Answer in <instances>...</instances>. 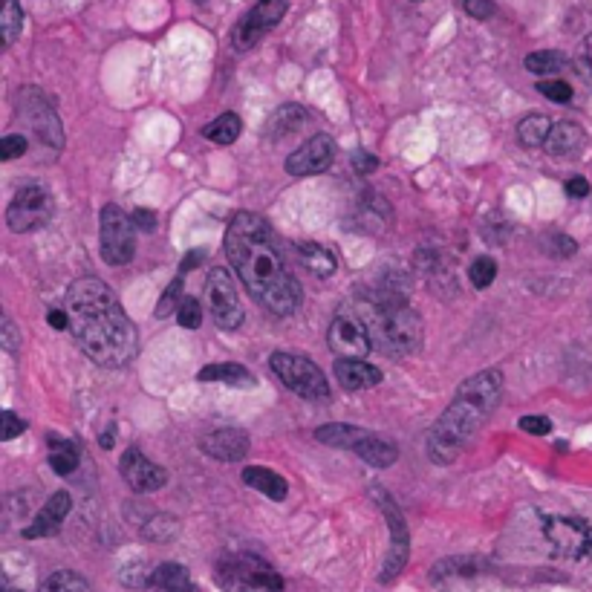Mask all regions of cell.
<instances>
[{"label":"cell","instance_id":"cell-1","mask_svg":"<svg viewBox=\"0 0 592 592\" xmlns=\"http://www.w3.org/2000/svg\"><path fill=\"white\" fill-rule=\"evenodd\" d=\"M223 243L240 281L272 315H292L301 307V286L286 269L275 234L260 214H234Z\"/></svg>","mask_w":592,"mask_h":592},{"label":"cell","instance_id":"cell-17","mask_svg":"<svg viewBox=\"0 0 592 592\" xmlns=\"http://www.w3.org/2000/svg\"><path fill=\"white\" fill-rule=\"evenodd\" d=\"M70 509H73V497H70L67 491H55L50 500H47V506H44V509L38 512V517L24 529L26 541H38V538H50V535H55V532L61 529V523L70 515Z\"/></svg>","mask_w":592,"mask_h":592},{"label":"cell","instance_id":"cell-44","mask_svg":"<svg viewBox=\"0 0 592 592\" xmlns=\"http://www.w3.org/2000/svg\"><path fill=\"white\" fill-rule=\"evenodd\" d=\"M575 64H578L575 70L592 84V35L581 44V52H578V61H575Z\"/></svg>","mask_w":592,"mask_h":592},{"label":"cell","instance_id":"cell-50","mask_svg":"<svg viewBox=\"0 0 592 592\" xmlns=\"http://www.w3.org/2000/svg\"><path fill=\"white\" fill-rule=\"evenodd\" d=\"M50 324L55 327V330H64V327H70V315H67V312H61V309H52Z\"/></svg>","mask_w":592,"mask_h":592},{"label":"cell","instance_id":"cell-42","mask_svg":"<svg viewBox=\"0 0 592 592\" xmlns=\"http://www.w3.org/2000/svg\"><path fill=\"white\" fill-rule=\"evenodd\" d=\"M0 419H3V431H0V439H6V442H9V439L21 437V434L26 431L24 419H18V416H15L12 411H3V416H0Z\"/></svg>","mask_w":592,"mask_h":592},{"label":"cell","instance_id":"cell-41","mask_svg":"<svg viewBox=\"0 0 592 592\" xmlns=\"http://www.w3.org/2000/svg\"><path fill=\"white\" fill-rule=\"evenodd\" d=\"M520 431H526L532 437H546L552 431V422L546 416H523L520 419Z\"/></svg>","mask_w":592,"mask_h":592},{"label":"cell","instance_id":"cell-30","mask_svg":"<svg viewBox=\"0 0 592 592\" xmlns=\"http://www.w3.org/2000/svg\"><path fill=\"white\" fill-rule=\"evenodd\" d=\"M301 260H304V266H307L312 275H318V278H330L335 272V258L330 249H324V246H315V243H304L301 246Z\"/></svg>","mask_w":592,"mask_h":592},{"label":"cell","instance_id":"cell-35","mask_svg":"<svg viewBox=\"0 0 592 592\" xmlns=\"http://www.w3.org/2000/svg\"><path fill=\"white\" fill-rule=\"evenodd\" d=\"M543 252L549 258H572L578 252V243L567 234H546L543 237Z\"/></svg>","mask_w":592,"mask_h":592},{"label":"cell","instance_id":"cell-9","mask_svg":"<svg viewBox=\"0 0 592 592\" xmlns=\"http://www.w3.org/2000/svg\"><path fill=\"white\" fill-rule=\"evenodd\" d=\"M286 9H289V0H258V3L237 21V26H234V50L246 52L252 50L255 44H260L275 26L284 21Z\"/></svg>","mask_w":592,"mask_h":592},{"label":"cell","instance_id":"cell-23","mask_svg":"<svg viewBox=\"0 0 592 592\" xmlns=\"http://www.w3.org/2000/svg\"><path fill=\"white\" fill-rule=\"evenodd\" d=\"M370 431H364L359 425H341V422H333V425H321L315 431V439L330 445V448H341V451H356L361 445V439L367 437Z\"/></svg>","mask_w":592,"mask_h":592},{"label":"cell","instance_id":"cell-27","mask_svg":"<svg viewBox=\"0 0 592 592\" xmlns=\"http://www.w3.org/2000/svg\"><path fill=\"white\" fill-rule=\"evenodd\" d=\"M151 587L159 592H197V584L191 581V572L180 564H162L154 569Z\"/></svg>","mask_w":592,"mask_h":592},{"label":"cell","instance_id":"cell-16","mask_svg":"<svg viewBox=\"0 0 592 592\" xmlns=\"http://www.w3.org/2000/svg\"><path fill=\"white\" fill-rule=\"evenodd\" d=\"M119 471L125 477L130 489L139 491V494H151V491H159L165 483H168V471L162 465L151 463L139 448H128L119 460Z\"/></svg>","mask_w":592,"mask_h":592},{"label":"cell","instance_id":"cell-19","mask_svg":"<svg viewBox=\"0 0 592 592\" xmlns=\"http://www.w3.org/2000/svg\"><path fill=\"white\" fill-rule=\"evenodd\" d=\"M335 379L344 390H364L382 382V370L367 364L364 359H338L335 361Z\"/></svg>","mask_w":592,"mask_h":592},{"label":"cell","instance_id":"cell-4","mask_svg":"<svg viewBox=\"0 0 592 592\" xmlns=\"http://www.w3.org/2000/svg\"><path fill=\"white\" fill-rule=\"evenodd\" d=\"M359 318L370 333L373 350L385 356H411L422 347V318L396 292L367 298Z\"/></svg>","mask_w":592,"mask_h":592},{"label":"cell","instance_id":"cell-25","mask_svg":"<svg viewBox=\"0 0 592 592\" xmlns=\"http://www.w3.org/2000/svg\"><path fill=\"white\" fill-rule=\"evenodd\" d=\"M304 122H307V107H301V104H284L266 122V133L272 139H286V136H292L295 130L301 128Z\"/></svg>","mask_w":592,"mask_h":592},{"label":"cell","instance_id":"cell-43","mask_svg":"<svg viewBox=\"0 0 592 592\" xmlns=\"http://www.w3.org/2000/svg\"><path fill=\"white\" fill-rule=\"evenodd\" d=\"M463 9L477 21H486V18L494 15V3L491 0H463Z\"/></svg>","mask_w":592,"mask_h":592},{"label":"cell","instance_id":"cell-21","mask_svg":"<svg viewBox=\"0 0 592 592\" xmlns=\"http://www.w3.org/2000/svg\"><path fill=\"white\" fill-rule=\"evenodd\" d=\"M243 483H246L249 489L266 494L269 500H286V494H289V486H286L284 477H281L278 471H272V468H263V465H249V468H243Z\"/></svg>","mask_w":592,"mask_h":592},{"label":"cell","instance_id":"cell-40","mask_svg":"<svg viewBox=\"0 0 592 592\" xmlns=\"http://www.w3.org/2000/svg\"><path fill=\"white\" fill-rule=\"evenodd\" d=\"M26 148H29L26 136H21V133H9V136H3V142H0V159H3V162H12V159L24 156Z\"/></svg>","mask_w":592,"mask_h":592},{"label":"cell","instance_id":"cell-10","mask_svg":"<svg viewBox=\"0 0 592 592\" xmlns=\"http://www.w3.org/2000/svg\"><path fill=\"white\" fill-rule=\"evenodd\" d=\"M136 252V226L119 206L102 208V258L110 266H125Z\"/></svg>","mask_w":592,"mask_h":592},{"label":"cell","instance_id":"cell-45","mask_svg":"<svg viewBox=\"0 0 592 592\" xmlns=\"http://www.w3.org/2000/svg\"><path fill=\"white\" fill-rule=\"evenodd\" d=\"M130 220H133V226H136L139 232H154L156 229V214L154 211H148V208H136V211L130 214Z\"/></svg>","mask_w":592,"mask_h":592},{"label":"cell","instance_id":"cell-33","mask_svg":"<svg viewBox=\"0 0 592 592\" xmlns=\"http://www.w3.org/2000/svg\"><path fill=\"white\" fill-rule=\"evenodd\" d=\"M0 29H3V44H15V38L24 29V9L18 0H3V12H0Z\"/></svg>","mask_w":592,"mask_h":592},{"label":"cell","instance_id":"cell-49","mask_svg":"<svg viewBox=\"0 0 592 592\" xmlns=\"http://www.w3.org/2000/svg\"><path fill=\"white\" fill-rule=\"evenodd\" d=\"M203 260H206V252H203V249H194V252L180 263V275H188V272H191L194 266H200Z\"/></svg>","mask_w":592,"mask_h":592},{"label":"cell","instance_id":"cell-24","mask_svg":"<svg viewBox=\"0 0 592 592\" xmlns=\"http://www.w3.org/2000/svg\"><path fill=\"white\" fill-rule=\"evenodd\" d=\"M353 454H359L361 463L373 465V468H387V465H393L399 460V448L393 442L379 437V434H367Z\"/></svg>","mask_w":592,"mask_h":592},{"label":"cell","instance_id":"cell-51","mask_svg":"<svg viewBox=\"0 0 592 592\" xmlns=\"http://www.w3.org/2000/svg\"><path fill=\"white\" fill-rule=\"evenodd\" d=\"M113 431H116V425H110L102 434V448H113Z\"/></svg>","mask_w":592,"mask_h":592},{"label":"cell","instance_id":"cell-47","mask_svg":"<svg viewBox=\"0 0 592 592\" xmlns=\"http://www.w3.org/2000/svg\"><path fill=\"white\" fill-rule=\"evenodd\" d=\"M0 341H3V347L9 350V353H15L18 350V344H21V338H18V330H15V324L6 318L3 321V330H0Z\"/></svg>","mask_w":592,"mask_h":592},{"label":"cell","instance_id":"cell-52","mask_svg":"<svg viewBox=\"0 0 592 592\" xmlns=\"http://www.w3.org/2000/svg\"><path fill=\"white\" fill-rule=\"evenodd\" d=\"M3 592H18V590H3Z\"/></svg>","mask_w":592,"mask_h":592},{"label":"cell","instance_id":"cell-28","mask_svg":"<svg viewBox=\"0 0 592 592\" xmlns=\"http://www.w3.org/2000/svg\"><path fill=\"white\" fill-rule=\"evenodd\" d=\"M549 119L541 116V113H535V116H526L520 125H517V139H520V145L523 148H541L546 145V139H549Z\"/></svg>","mask_w":592,"mask_h":592},{"label":"cell","instance_id":"cell-31","mask_svg":"<svg viewBox=\"0 0 592 592\" xmlns=\"http://www.w3.org/2000/svg\"><path fill=\"white\" fill-rule=\"evenodd\" d=\"M526 70L535 76H555L561 70H567V55L558 50H541L526 55Z\"/></svg>","mask_w":592,"mask_h":592},{"label":"cell","instance_id":"cell-11","mask_svg":"<svg viewBox=\"0 0 592 592\" xmlns=\"http://www.w3.org/2000/svg\"><path fill=\"white\" fill-rule=\"evenodd\" d=\"M206 298L208 312L214 318L217 327L223 330H237L246 318L243 301L237 298V286H234L232 275L226 269H211L206 281Z\"/></svg>","mask_w":592,"mask_h":592},{"label":"cell","instance_id":"cell-34","mask_svg":"<svg viewBox=\"0 0 592 592\" xmlns=\"http://www.w3.org/2000/svg\"><path fill=\"white\" fill-rule=\"evenodd\" d=\"M468 278H471V284L477 286V289H489L494 284V278H497V263L494 258H477L471 266H468Z\"/></svg>","mask_w":592,"mask_h":592},{"label":"cell","instance_id":"cell-38","mask_svg":"<svg viewBox=\"0 0 592 592\" xmlns=\"http://www.w3.org/2000/svg\"><path fill=\"white\" fill-rule=\"evenodd\" d=\"M122 581L128 584L130 590H148L151 581H154V572H148L145 564H130V567L122 572Z\"/></svg>","mask_w":592,"mask_h":592},{"label":"cell","instance_id":"cell-26","mask_svg":"<svg viewBox=\"0 0 592 592\" xmlns=\"http://www.w3.org/2000/svg\"><path fill=\"white\" fill-rule=\"evenodd\" d=\"M47 442H50L52 471H55L58 477H70V474L78 468V460H81L78 445L73 442V439H64V437H58V434H50Z\"/></svg>","mask_w":592,"mask_h":592},{"label":"cell","instance_id":"cell-22","mask_svg":"<svg viewBox=\"0 0 592 592\" xmlns=\"http://www.w3.org/2000/svg\"><path fill=\"white\" fill-rule=\"evenodd\" d=\"M197 379L200 382H223V385H232V387H255V376L243 367V364H237V361H223V364H208L203 367L200 373H197Z\"/></svg>","mask_w":592,"mask_h":592},{"label":"cell","instance_id":"cell-48","mask_svg":"<svg viewBox=\"0 0 592 592\" xmlns=\"http://www.w3.org/2000/svg\"><path fill=\"white\" fill-rule=\"evenodd\" d=\"M567 194L569 197H575V200L587 197V194H590V182L584 180V177H572V180H567Z\"/></svg>","mask_w":592,"mask_h":592},{"label":"cell","instance_id":"cell-32","mask_svg":"<svg viewBox=\"0 0 592 592\" xmlns=\"http://www.w3.org/2000/svg\"><path fill=\"white\" fill-rule=\"evenodd\" d=\"M38 592H93V587H90L87 578H81L78 572L58 569V572H52L50 578L41 584V590Z\"/></svg>","mask_w":592,"mask_h":592},{"label":"cell","instance_id":"cell-8","mask_svg":"<svg viewBox=\"0 0 592 592\" xmlns=\"http://www.w3.org/2000/svg\"><path fill=\"white\" fill-rule=\"evenodd\" d=\"M373 497H376V503H379V509H382V515H385L387 520V526H390V552H387L385 567H382V575H379L382 584H390L393 578H399V572L408 564L411 535H408V523H405V517L399 512L396 500H393L385 489H373Z\"/></svg>","mask_w":592,"mask_h":592},{"label":"cell","instance_id":"cell-12","mask_svg":"<svg viewBox=\"0 0 592 592\" xmlns=\"http://www.w3.org/2000/svg\"><path fill=\"white\" fill-rule=\"evenodd\" d=\"M18 119L26 122L32 133L47 145L50 142L52 148H61L64 145V130H61V122H58V116L52 113L50 102L35 90V87H29L21 93V102H18Z\"/></svg>","mask_w":592,"mask_h":592},{"label":"cell","instance_id":"cell-2","mask_svg":"<svg viewBox=\"0 0 592 592\" xmlns=\"http://www.w3.org/2000/svg\"><path fill=\"white\" fill-rule=\"evenodd\" d=\"M70 330L81 350L102 367H128L139 353V333L110 286L99 278H78L67 289Z\"/></svg>","mask_w":592,"mask_h":592},{"label":"cell","instance_id":"cell-39","mask_svg":"<svg viewBox=\"0 0 592 592\" xmlns=\"http://www.w3.org/2000/svg\"><path fill=\"white\" fill-rule=\"evenodd\" d=\"M177 315H180V327H185V330H197L203 324V307H200L197 298H185Z\"/></svg>","mask_w":592,"mask_h":592},{"label":"cell","instance_id":"cell-6","mask_svg":"<svg viewBox=\"0 0 592 592\" xmlns=\"http://www.w3.org/2000/svg\"><path fill=\"white\" fill-rule=\"evenodd\" d=\"M272 373L284 382L292 393L304 396V399H327L330 385L321 373V367L307 356H295V353H272L269 356Z\"/></svg>","mask_w":592,"mask_h":592},{"label":"cell","instance_id":"cell-14","mask_svg":"<svg viewBox=\"0 0 592 592\" xmlns=\"http://www.w3.org/2000/svg\"><path fill=\"white\" fill-rule=\"evenodd\" d=\"M327 341L338 359H364L373 350L370 333L359 315H338L330 324Z\"/></svg>","mask_w":592,"mask_h":592},{"label":"cell","instance_id":"cell-18","mask_svg":"<svg viewBox=\"0 0 592 592\" xmlns=\"http://www.w3.org/2000/svg\"><path fill=\"white\" fill-rule=\"evenodd\" d=\"M200 448L206 451L211 460H220V463H237L249 454V437L246 431L240 428H220L214 434H208Z\"/></svg>","mask_w":592,"mask_h":592},{"label":"cell","instance_id":"cell-36","mask_svg":"<svg viewBox=\"0 0 592 592\" xmlns=\"http://www.w3.org/2000/svg\"><path fill=\"white\" fill-rule=\"evenodd\" d=\"M182 278H185V275H180L174 284L162 292V298H159V304H156V315H159V318H165V315H171L177 307H182V301H185V295H182Z\"/></svg>","mask_w":592,"mask_h":592},{"label":"cell","instance_id":"cell-3","mask_svg":"<svg viewBox=\"0 0 592 592\" xmlns=\"http://www.w3.org/2000/svg\"><path fill=\"white\" fill-rule=\"evenodd\" d=\"M503 393V373L483 370L457 387L454 402L445 408L428 434V457L431 463L451 465L480 434L491 411L497 408Z\"/></svg>","mask_w":592,"mask_h":592},{"label":"cell","instance_id":"cell-29","mask_svg":"<svg viewBox=\"0 0 592 592\" xmlns=\"http://www.w3.org/2000/svg\"><path fill=\"white\" fill-rule=\"evenodd\" d=\"M240 130H243L240 116L237 113H223V116H217L211 125L203 128V136L211 139V142H217V145H232V142H237Z\"/></svg>","mask_w":592,"mask_h":592},{"label":"cell","instance_id":"cell-5","mask_svg":"<svg viewBox=\"0 0 592 592\" xmlns=\"http://www.w3.org/2000/svg\"><path fill=\"white\" fill-rule=\"evenodd\" d=\"M214 581L223 592H284L278 569L255 552H226L214 567Z\"/></svg>","mask_w":592,"mask_h":592},{"label":"cell","instance_id":"cell-13","mask_svg":"<svg viewBox=\"0 0 592 592\" xmlns=\"http://www.w3.org/2000/svg\"><path fill=\"white\" fill-rule=\"evenodd\" d=\"M543 535L567 558H581L592 549V529L584 520H575V517H546Z\"/></svg>","mask_w":592,"mask_h":592},{"label":"cell","instance_id":"cell-15","mask_svg":"<svg viewBox=\"0 0 592 592\" xmlns=\"http://www.w3.org/2000/svg\"><path fill=\"white\" fill-rule=\"evenodd\" d=\"M335 159V142L327 133H318L307 139L298 151H292L286 159V171L292 177H315L324 174Z\"/></svg>","mask_w":592,"mask_h":592},{"label":"cell","instance_id":"cell-7","mask_svg":"<svg viewBox=\"0 0 592 592\" xmlns=\"http://www.w3.org/2000/svg\"><path fill=\"white\" fill-rule=\"evenodd\" d=\"M52 194L38 185V182H26L15 191L12 203L6 208V226L12 232H38L52 220Z\"/></svg>","mask_w":592,"mask_h":592},{"label":"cell","instance_id":"cell-46","mask_svg":"<svg viewBox=\"0 0 592 592\" xmlns=\"http://www.w3.org/2000/svg\"><path fill=\"white\" fill-rule=\"evenodd\" d=\"M353 168L359 171L361 177H367V174H373L379 168V159L373 154H367V151H356L353 154Z\"/></svg>","mask_w":592,"mask_h":592},{"label":"cell","instance_id":"cell-20","mask_svg":"<svg viewBox=\"0 0 592 592\" xmlns=\"http://www.w3.org/2000/svg\"><path fill=\"white\" fill-rule=\"evenodd\" d=\"M584 142H587V133L578 122H555L543 148L549 156H575L584 148Z\"/></svg>","mask_w":592,"mask_h":592},{"label":"cell","instance_id":"cell-37","mask_svg":"<svg viewBox=\"0 0 592 592\" xmlns=\"http://www.w3.org/2000/svg\"><path fill=\"white\" fill-rule=\"evenodd\" d=\"M538 90H541V96H546L549 102H558V104L572 102V87H569L567 81H561V78L541 81V84H538Z\"/></svg>","mask_w":592,"mask_h":592}]
</instances>
